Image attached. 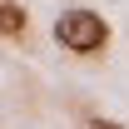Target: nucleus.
Returning <instances> with one entry per match:
<instances>
[{"instance_id": "nucleus-1", "label": "nucleus", "mask_w": 129, "mask_h": 129, "mask_svg": "<svg viewBox=\"0 0 129 129\" xmlns=\"http://www.w3.org/2000/svg\"><path fill=\"white\" fill-rule=\"evenodd\" d=\"M55 40L64 50H75V55H99V50L109 45V25L94 10H64L55 20Z\"/></svg>"}, {"instance_id": "nucleus-2", "label": "nucleus", "mask_w": 129, "mask_h": 129, "mask_svg": "<svg viewBox=\"0 0 129 129\" xmlns=\"http://www.w3.org/2000/svg\"><path fill=\"white\" fill-rule=\"evenodd\" d=\"M20 30H25V10L5 0V5H0V35H20Z\"/></svg>"}, {"instance_id": "nucleus-3", "label": "nucleus", "mask_w": 129, "mask_h": 129, "mask_svg": "<svg viewBox=\"0 0 129 129\" xmlns=\"http://www.w3.org/2000/svg\"><path fill=\"white\" fill-rule=\"evenodd\" d=\"M89 129H124V124H114V119H89Z\"/></svg>"}]
</instances>
